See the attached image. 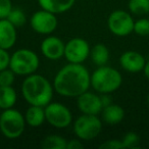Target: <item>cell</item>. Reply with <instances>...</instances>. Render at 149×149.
I'll use <instances>...</instances> for the list:
<instances>
[{"instance_id": "6", "label": "cell", "mask_w": 149, "mask_h": 149, "mask_svg": "<svg viewBox=\"0 0 149 149\" xmlns=\"http://www.w3.org/2000/svg\"><path fill=\"white\" fill-rule=\"evenodd\" d=\"M102 130V122L96 114H85L78 116L74 123L76 136L83 141L96 138Z\"/></svg>"}, {"instance_id": "31", "label": "cell", "mask_w": 149, "mask_h": 149, "mask_svg": "<svg viewBox=\"0 0 149 149\" xmlns=\"http://www.w3.org/2000/svg\"><path fill=\"white\" fill-rule=\"evenodd\" d=\"M143 72H144L145 77H146L149 81V60L146 61V64H145V68H144V70H143Z\"/></svg>"}, {"instance_id": "22", "label": "cell", "mask_w": 149, "mask_h": 149, "mask_svg": "<svg viewBox=\"0 0 149 149\" xmlns=\"http://www.w3.org/2000/svg\"><path fill=\"white\" fill-rule=\"evenodd\" d=\"M7 19L15 26V28H21L27 22V17H26L25 13L22 10L21 8H15L13 7L11 9L10 13L7 17Z\"/></svg>"}, {"instance_id": "23", "label": "cell", "mask_w": 149, "mask_h": 149, "mask_svg": "<svg viewBox=\"0 0 149 149\" xmlns=\"http://www.w3.org/2000/svg\"><path fill=\"white\" fill-rule=\"evenodd\" d=\"M15 76L17 74L9 68H5L3 70H0V87L13 86V83H15Z\"/></svg>"}, {"instance_id": "11", "label": "cell", "mask_w": 149, "mask_h": 149, "mask_svg": "<svg viewBox=\"0 0 149 149\" xmlns=\"http://www.w3.org/2000/svg\"><path fill=\"white\" fill-rule=\"evenodd\" d=\"M77 106L82 113L85 114H96L102 111L101 98L98 94L93 92L86 91L77 97Z\"/></svg>"}, {"instance_id": "26", "label": "cell", "mask_w": 149, "mask_h": 149, "mask_svg": "<svg viewBox=\"0 0 149 149\" xmlns=\"http://www.w3.org/2000/svg\"><path fill=\"white\" fill-rule=\"evenodd\" d=\"M13 8L11 0H0V19H7Z\"/></svg>"}, {"instance_id": "30", "label": "cell", "mask_w": 149, "mask_h": 149, "mask_svg": "<svg viewBox=\"0 0 149 149\" xmlns=\"http://www.w3.org/2000/svg\"><path fill=\"white\" fill-rule=\"evenodd\" d=\"M100 98H101V102H102L103 107H105V106H107V105H109V104L112 103L111 98H110L109 94H101Z\"/></svg>"}, {"instance_id": "1", "label": "cell", "mask_w": 149, "mask_h": 149, "mask_svg": "<svg viewBox=\"0 0 149 149\" xmlns=\"http://www.w3.org/2000/svg\"><path fill=\"white\" fill-rule=\"evenodd\" d=\"M91 74L82 63H70L62 66L53 80L56 93L63 97H78L88 91L91 86Z\"/></svg>"}, {"instance_id": "21", "label": "cell", "mask_w": 149, "mask_h": 149, "mask_svg": "<svg viewBox=\"0 0 149 149\" xmlns=\"http://www.w3.org/2000/svg\"><path fill=\"white\" fill-rule=\"evenodd\" d=\"M129 10L136 15L149 13V0H129Z\"/></svg>"}, {"instance_id": "15", "label": "cell", "mask_w": 149, "mask_h": 149, "mask_svg": "<svg viewBox=\"0 0 149 149\" xmlns=\"http://www.w3.org/2000/svg\"><path fill=\"white\" fill-rule=\"evenodd\" d=\"M76 0H38L40 7L55 15L63 13L74 6Z\"/></svg>"}, {"instance_id": "29", "label": "cell", "mask_w": 149, "mask_h": 149, "mask_svg": "<svg viewBox=\"0 0 149 149\" xmlns=\"http://www.w3.org/2000/svg\"><path fill=\"white\" fill-rule=\"evenodd\" d=\"M84 144L81 142V139H72L66 142L65 149H83Z\"/></svg>"}, {"instance_id": "8", "label": "cell", "mask_w": 149, "mask_h": 149, "mask_svg": "<svg viewBox=\"0 0 149 149\" xmlns=\"http://www.w3.org/2000/svg\"><path fill=\"white\" fill-rule=\"evenodd\" d=\"M134 19L129 13L116 9L109 15L107 26L109 31L118 37H126L134 31Z\"/></svg>"}, {"instance_id": "9", "label": "cell", "mask_w": 149, "mask_h": 149, "mask_svg": "<svg viewBox=\"0 0 149 149\" xmlns=\"http://www.w3.org/2000/svg\"><path fill=\"white\" fill-rule=\"evenodd\" d=\"M89 43L82 38H72L64 46V57L70 63H83L90 56Z\"/></svg>"}, {"instance_id": "24", "label": "cell", "mask_w": 149, "mask_h": 149, "mask_svg": "<svg viewBox=\"0 0 149 149\" xmlns=\"http://www.w3.org/2000/svg\"><path fill=\"white\" fill-rule=\"evenodd\" d=\"M125 148H137L140 143V137L135 132H128L122 139Z\"/></svg>"}, {"instance_id": "4", "label": "cell", "mask_w": 149, "mask_h": 149, "mask_svg": "<svg viewBox=\"0 0 149 149\" xmlns=\"http://www.w3.org/2000/svg\"><path fill=\"white\" fill-rule=\"evenodd\" d=\"M40 59L37 53L28 48H22L10 56L9 68L17 76H29L38 70Z\"/></svg>"}, {"instance_id": "13", "label": "cell", "mask_w": 149, "mask_h": 149, "mask_svg": "<svg viewBox=\"0 0 149 149\" xmlns=\"http://www.w3.org/2000/svg\"><path fill=\"white\" fill-rule=\"evenodd\" d=\"M120 64L123 70L129 72H142L146 64V59L141 53L133 50L126 51L120 55Z\"/></svg>"}, {"instance_id": "17", "label": "cell", "mask_w": 149, "mask_h": 149, "mask_svg": "<svg viewBox=\"0 0 149 149\" xmlns=\"http://www.w3.org/2000/svg\"><path fill=\"white\" fill-rule=\"evenodd\" d=\"M25 120L27 125H29L32 128H38L42 126L46 120L45 108L43 106L30 105V107L26 111Z\"/></svg>"}, {"instance_id": "32", "label": "cell", "mask_w": 149, "mask_h": 149, "mask_svg": "<svg viewBox=\"0 0 149 149\" xmlns=\"http://www.w3.org/2000/svg\"><path fill=\"white\" fill-rule=\"evenodd\" d=\"M147 103H148V105H149V94H148V95H147Z\"/></svg>"}, {"instance_id": "12", "label": "cell", "mask_w": 149, "mask_h": 149, "mask_svg": "<svg viewBox=\"0 0 149 149\" xmlns=\"http://www.w3.org/2000/svg\"><path fill=\"white\" fill-rule=\"evenodd\" d=\"M64 46L65 43L60 38L48 36L42 41L40 49L44 57L50 60H58L64 56Z\"/></svg>"}, {"instance_id": "19", "label": "cell", "mask_w": 149, "mask_h": 149, "mask_svg": "<svg viewBox=\"0 0 149 149\" xmlns=\"http://www.w3.org/2000/svg\"><path fill=\"white\" fill-rule=\"evenodd\" d=\"M90 57L95 65H105L109 59V50L103 44H96L91 48Z\"/></svg>"}, {"instance_id": "3", "label": "cell", "mask_w": 149, "mask_h": 149, "mask_svg": "<svg viewBox=\"0 0 149 149\" xmlns=\"http://www.w3.org/2000/svg\"><path fill=\"white\" fill-rule=\"evenodd\" d=\"M91 87L99 94H110L122 86L123 77L118 70L107 65L98 66L91 74Z\"/></svg>"}, {"instance_id": "2", "label": "cell", "mask_w": 149, "mask_h": 149, "mask_svg": "<svg viewBox=\"0 0 149 149\" xmlns=\"http://www.w3.org/2000/svg\"><path fill=\"white\" fill-rule=\"evenodd\" d=\"M54 87L44 76L32 74L26 77L22 84L23 97L30 105L45 107L53 97Z\"/></svg>"}, {"instance_id": "10", "label": "cell", "mask_w": 149, "mask_h": 149, "mask_svg": "<svg viewBox=\"0 0 149 149\" xmlns=\"http://www.w3.org/2000/svg\"><path fill=\"white\" fill-rule=\"evenodd\" d=\"M30 24L36 33L41 35H50L56 30L58 22L55 13L41 9L33 13Z\"/></svg>"}, {"instance_id": "14", "label": "cell", "mask_w": 149, "mask_h": 149, "mask_svg": "<svg viewBox=\"0 0 149 149\" xmlns=\"http://www.w3.org/2000/svg\"><path fill=\"white\" fill-rule=\"evenodd\" d=\"M17 28L7 19H0V48L10 49L17 42Z\"/></svg>"}, {"instance_id": "18", "label": "cell", "mask_w": 149, "mask_h": 149, "mask_svg": "<svg viewBox=\"0 0 149 149\" xmlns=\"http://www.w3.org/2000/svg\"><path fill=\"white\" fill-rule=\"evenodd\" d=\"M17 94L13 86L0 87V108L2 110L13 108L17 103Z\"/></svg>"}, {"instance_id": "25", "label": "cell", "mask_w": 149, "mask_h": 149, "mask_svg": "<svg viewBox=\"0 0 149 149\" xmlns=\"http://www.w3.org/2000/svg\"><path fill=\"white\" fill-rule=\"evenodd\" d=\"M138 36L145 37L149 35V19H140L134 23V31Z\"/></svg>"}, {"instance_id": "16", "label": "cell", "mask_w": 149, "mask_h": 149, "mask_svg": "<svg viewBox=\"0 0 149 149\" xmlns=\"http://www.w3.org/2000/svg\"><path fill=\"white\" fill-rule=\"evenodd\" d=\"M125 110L120 105L118 104H109V105L103 107L101 111V118L105 124L113 126L118 125L124 120Z\"/></svg>"}, {"instance_id": "20", "label": "cell", "mask_w": 149, "mask_h": 149, "mask_svg": "<svg viewBox=\"0 0 149 149\" xmlns=\"http://www.w3.org/2000/svg\"><path fill=\"white\" fill-rule=\"evenodd\" d=\"M68 141L58 135H48L42 140L41 147L43 149H65Z\"/></svg>"}, {"instance_id": "5", "label": "cell", "mask_w": 149, "mask_h": 149, "mask_svg": "<svg viewBox=\"0 0 149 149\" xmlns=\"http://www.w3.org/2000/svg\"><path fill=\"white\" fill-rule=\"evenodd\" d=\"M25 116L15 108L4 109L0 114V132L8 139H17L26 129Z\"/></svg>"}, {"instance_id": "27", "label": "cell", "mask_w": 149, "mask_h": 149, "mask_svg": "<svg viewBox=\"0 0 149 149\" xmlns=\"http://www.w3.org/2000/svg\"><path fill=\"white\" fill-rule=\"evenodd\" d=\"M101 149H122L125 148L124 144H123L122 140H118V139H110L105 142H103L99 146Z\"/></svg>"}, {"instance_id": "28", "label": "cell", "mask_w": 149, "mask_h": 149, "mask_svg": "<svg viewBox=\"0 0 149 149\" xmlns=\"http://www.w3.org/2000/svg\"><path fill=\"white\" fill-rule=\"evenodd\" d=\"M10 56L11 55L8 53L6 49L0 48V70H3L5 68H9Z\"/></svg>"}, {"instance_id": "7", "label": "cell", "mask_w": 149, "mask_h": 149, "mask_svg": "<svg viewBox=\"0 0 149 149\" xmlns=\"http://www.w3.org/2000/svg\"><path fill=\"white\" fill-rule=\"evenodd\" d=\"M46 122L56 129L68 128L72 122L70 110L59 102H50L45 106Z\"/></svg>"}]
</instances>
